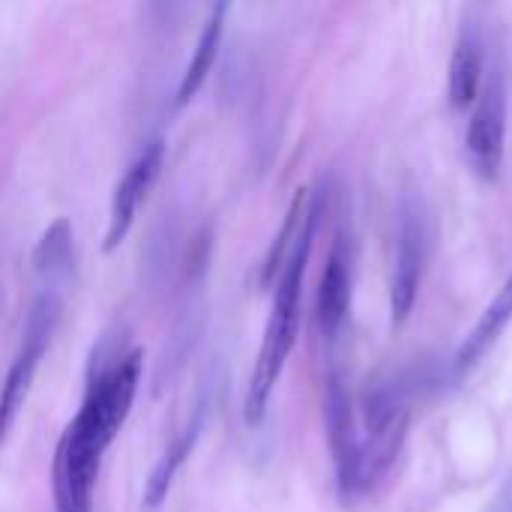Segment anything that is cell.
<instances>
[{
	"instance_id": "cell-2",
	"label": "cell",
	"mask_w": 512,
	"mask_h": 512,
	"mask_svg": "<svg viewBox=\"0 0 512 512\" xmlns=\"http://www.w3.org/2000/svg\"><path fill=\"white\" fill-rule=\"evenodd\" d=\"M321 210H324V195L315 192L306 198V210L297 228V237L273 279V306H270V318L261 336V348L252 366V378H249V390H246V405H243V417L249 426H261L273 399V390L282 378V369L294 351L297 342V330H300V300H303V279H306V267H309V255H312V243H315V231L321 222Z\"/></svg>"
},
{
	"instance_id": "cell-7",
	"label": "cell",
	"mask_w": 512,
	"mask_h": 512,
	"mask_svg": "<svg viewBox=\"0 0 512 512\" xmlns=\"http://www.w3.org/2000/svg\"><path fill=\"white\" fill-rule=\"evenodd\" d=\"M324 423H327V441H330V453H333L339 498L345 504L357 501L363 495V450H360V429H357L351 393H348L339 369L327 372Z\"/></svg>"
},
{
	"instance_id": "cell-10",
	"label": "cell",
	"mask_w": 512,
	"mask_h": 512,
	"mask_svg": "<svg viewBox=\"0 0 512 512\" xmlns=\"http://www.w3.org/2000/svg\"><path fill=\"white\" fill-rule=\"evenodd\" d=\"M486 78V36L483 21L477 15H468L462 21L453 57H450V81H447V99L453 111H468L477 102V93Z\"/></svg>"
},
{
	"instance_id": "cell-3",
	"label": "cell",
	"mask_w": 512,
	"mask_h": 512,
	"mask_svg": "<svg viewBox=\"0 0 512 512\" xmlns=\"http://www.w3.org/2000/svg\"><path fill=\"white\" fill-rule=\"evenodd\" d=\"M60 315H63V288L42 285L30 312H27L21 345L15 351V360H12L6 381H3V390H0V444L6 441L9 429L15 426V420L27 402L30 384H33V378L42 366V357H45V351L57 333Z\"/></svg>"
},
{
	"instance_id": "cell-13",
	"label": "cell",
	"mask_w": 512,
	"mask_h": 512,
	"mask_svg": "<svg viewBox=\"0 0 512 512\" xmlns=\"http://www.w3.org/2000/svg\"><path fill=\"white\" fill-rule=\"evenodd\" d=\"M225 15H228V3H219L210 9L207 21H204V30L198 36V45L192 51V60L180 78V87H177V105H189L195 99V93L204 87L207 75L213 72V63L219 57V45H222V36H225Z\"/></svg>"
},
{
	"instance_id": "cell-9",
	"label": "cell",
	"mask_w": 512,
	"mask_h": 512,
	"mask_svg": "<svg viewBox=\"0 0 512 512\" xmlns=\"http://www.w3.org/2000/svg\"><path fill=\"white\" fill-rule=\"evenodd\" d=\"M351 285H354V258L351 243L345 234H336L333 249L327 255L321 282H318V300H315V321L327 342H336L342 333L348 312H351Z\"/></svg>"
},
{
	"instance_id": "cell-11",
	"label": "cell",
	"mask_w": 512,
	"mask_h": 512,
	"mask_svg": "<svg viewBox=\"0 0 512 512\" xmlns=\"http://www.w3.org/2000/svg\"><path fill=\"white\" fill-rule=\"evenodd\" d=\"M204 429V405L195 408V414L189 417V423L183 426V432H177V438L171 441V447L159 456V462L153 465L147 486H144V507L147 510H159L174 486V477L180 474V468L186 465V459L192 456L198 438Z\"/></svg>"
},
{
	"instance_id": "cell-4",
	"label": "cell",
	"mask_w": 512,
	"mask_h": 512,
	"mask_svg": "<svg viewBox=\"0 0 512 512\" xmlns=\"http://www.w3.org/2000/svg\"><path fill=\"white\" fill-rule=\"evenodd\" d=\"M411 408H408V390L399 381H378L366 399H363V432H360V450H363V495L387 477V471L396 465L405 438H408Z\"/></svg>"
},
{
	"instance_id": "cell-5",
	"label": "cell",
	"mask_w": 512,
	"mask_h": 512,
	"mask_svg": "<svg viewBox=\"0 0 512 512\" xmlns=\"http://www.w3.org/2000/svg\"><path fill=\"white\" fill-rule=\"evenodd\" d=\"M429 216L417 195H405L399 204V228H396V258L390 276V312L393 324H405L417 306L420 285L429 261Z\"/></svg>"
},
{
	"instance_id": "cell-6",
	"label": "cell",
	"mask_w": 512,
	"mask_h": 512,
	"mask_svg": "<svg viewBox=\"0 0 512 512\" xmlns=\"http://www.w3.org/2000/svg\"><path fill=\"white\" fill-rule=\"evenodd\" d=\"M504 144H507V84H504L501 63H495L492 69H486L465 132L468 162L480 180H495L501 174Z\"/></svg>"
},
{
	"instance_id": "cell-8",
	"label": "cell",
	"mask_w": 512,
	"mask_h": 512,
	"mask_svg": "<svg viewBox=\"0 0 512 512\" xmlns=\"http://www.w3.org/2000/svg\"><path fill=\"white\" fill-rule=\"evenodd\" d=\"M162 162H165V141L162 138H153L135 156V162L126 168V174L120 177V183L114 189V198H111L108 231H105V243H102L105 252H114L126 240V234H129V228L135 222V213H138L141 201L147 198V192L153 189V183H156V177L162 171Z\"/></svg>"
},
{
	"instance_id": "cell-12",
	"label": "cell",
	"mask_w": 512,
	"mask_h": 512,
	"mask_svg": "<svg viewBox=\"0 0 512 512\" xmlns=\"http://www.w3.org/2000/svg\"><path fill=\"white\" fill-rule=\"evenodd\" d=\"M512 321V276L504 282L501 294L489 303V309L483 312V318L477 321V327L468 333V339L462 342L453 369L456 378H465L468 372H474V366L486 357V351L498 342V336L504 333V327Z\"/></svg>"
},
{
	"instance_id": "cell-1",
	"label": "cell",
	"mask_w": 512,
	"mask_h": 512,
	"mask_svg": "<svg viewBox=\"0 0 512 512\" xmlns=\"http://www.w3.org/2000/svg\"><path fill=\"white\" fill-rule=\"evenodd\" d=\"M141 369H144V354L126 351L90 381L87 396L75 420L66 426L57 447V459H54V495L60 504L57 512H90L102 456L114 444L117 432L123 429L132 411Z\"/></svg>"
},
{
	"instance_id": "cell-14",
	"label": "cell",
	"mask_w": 512,
	"mask_h": 512,
	"mask_svg": "<svg viewBox=\"0 0 512 512\" xmlns=\"http://www.w3.org/2000/svg\"><path fill=\"white\" fill-rule=\"evenodd\" d=\"M72 264H75V255H72V225L60 216L39 237V243L33 249V267H36L42 285L66 288V282L72 279Z\"/></svg>"
}]
</instances>
